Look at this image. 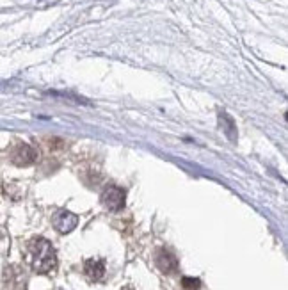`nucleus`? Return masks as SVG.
I'll return each instance as SVG.
<instances>
[{
    "label": "nucleus",
    "mask_w": 288,
    "mask_h": 290,
    "mask_svg": "<svg viewBox=\"0 0 288 290\" xmlns=\"http://www.w3.org/2000/svg\"><path fill=\"white\" fill-rule=\"evenodd\" d=\"M84 270H86V274L89 276L93 281H100L103 276H105V263L103 260H86L84 263Z\"/></svg>",
    "instance_id": "0eeeda50"
},
{
    "label": "nucleus",
    "mask_w": 288,
    "mask_h": 290,
    "mask_svg": "<svg viewBox=\"0 0 288 290\" xmlns=\"http://www.w3.org/2000/svg\"><path fill=\"white\" fill-rule=\"evenodd\" d=\"M52 223H54L55 230L59 233H70V231H73L77 228L78 216L70 210H59L54 216V219H52Z\"/></svg>",
    "instance_id": "7ed1b4c3"
},
{
    "label": "nucleus",
    "mask_w": 288,
    "mask_h": 290,
    "mask_svg": "<svg viewBox=\"0 0 288 290\" xmlns=\"http://www.w3.org/2000/svg\"><path fill=\"white\" fill-rule=\"evenodd\" d=\"M157 265H159V269L162 270V272H166V274H171V272H175L176 269H178V260H176V256L173 255L171 251H159V255H157L155 258Z\"/></svg>",
    "instance_id": "20e7f679"
},
{
    "label": "nucleus",
    "mask_w": 288,
    "mask_h": 290,
    "mask_svg": "<svg viewBox=\"0 0 288 290\" xmlns=\"http://www.w3.org/2000/svg\"><path fill=\"white\" fill-rule=\"evenodd\" d=\"M29 262L31 267L39 272V274H47L57 265V256H55V249L47 239L38 237V239L29 242Z\"/></svg>",
    "instance_id": "f257e3e1"
},
{
    "label": "nucleus",
    "mask_w": 288,
    "mask_h": 290,
    "mask_svg": "<svg viewBox=\"0 0 288 290\" xmlns=\"http://www.w3.org/2000/svg\"><path fill=\"white\" fill-rule=\"evenodd\" d=\"M48 94H52V96H61V98H68V100H73V102L77 103H84V105H87V100L82 98V96H75V94L71 93H59V91H48Z\"/></svg>",
    "instance_id": "6e6552de"
},
{
    "label": "nucleus",
    "mask_w": 288,
    "mask_h": 290,
    "mask_svg": "<svg viewBox=\"0 0 288 290\" xmlns=\"http://www.w3.org/2000/svg\"><path fill=\"white\" fill-rule=\"evenodd\" d=\"M219 125H221L222 132L226 133V137L230 139L231 142H237L238 139L237 125H235V119L226 110H219Z\"/></svg>",
    "instance_id": "423d86ee"
},
{
    "label": "nucleus",
    "mask_w": 288,
    "mask_h": 290,
    "mask_svg": "<svg viewBox=\"0 0 288 290\" xmlns=\"http://www.w3.org/2000/svg\"><path fill=\"white\" fill-rule=\"evenodd\" d=\"M101 203L110 212L123 210L125 208V191L121 187H116V185H110L101 192Z\"/></svg>",
    "instance_id": "f03ea898"
},
{
    "label": "nucleus",
    "mask_w": 288,
    "mask_h": 290,
    "mask_svg": "<svg viewBox=\"0 0 288 290\" xmlns=\"http://www.w3.org/2000/svg\"><path fill=\"white\" fill-rule=\"evenodd\" d=\"M36 159H38V152L29 144H20L18 148H16L15 155H13V162L18 166L32 164Z\"/></svg>",
    "instance_id": "39448f33"
},
{
    "label": "nucleus",
    "mask_w": 288,
    "mask_h": 290,
    "mask_svg": "<svg viewBox=\"0 0 288 290\" xmlns=\"http://www.w3.org/2000/svg\"><path fill=\"white\" fill-rule=\"evenodd\" d=\"M182 283H183V286L189 290H198L199 285H201V281H199L198 278H183Z\"/></svg>",
    "instance_id": "1a4fd4ad"
}]
</instances>
